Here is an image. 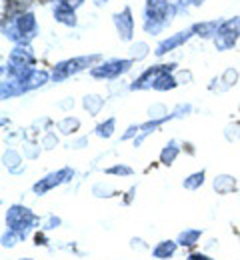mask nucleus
I'll return each mask as SVG.
<instances>
[{"instance_id":"aec40b11","label":"nucleus","mask_w":240,"mask_h":260,"mask_svg":"<svg viewBox=\"0 0 240 260\" xmlns=\"http://www.w3.org/2000/svg\"><path fill=\"white\" fill-rule=\"evenodd\" d=\"M112 128H114V118H110V120H106L104 124H100V126L96 128V134H98V136H104V138H108V136L112 134Z\"/></svg>"},{"instance_id":"5701e85b","label":"nucleus","mask_w":240,"mask_h":260,"mask_svg":"<svg viewBox=\"0 0 240 260\" xmlns=\"http://www.w3.org/2000/svg\"><path fill=\"white\" fill-rule=\"evenodd\" d=\"M184 238L188 240L186 244L190 246V244H194V240L198 238V232H196V230H194V232H186V234H182V236H180V240H184Z\"/></svg>"},{"instance_id":"f3484780","label":"nucleus","mask_w":240,"mask_h":260,"mask_svg":"<svg viewBox=\"0 0 240 260\" xmlns=\"http://www.w3.org/2000/svg\"><path fill=\"white\" fill-rule=\"evenodd\" d=\"M130 54H132V58H136V60L144 58V56L148 54V44H146V42H136V44L130 48Z\"/></svg>"},{"instance_id":"4be33fe9","label":"nucleus","mask_w":240,"mask_h":260,"mask_svg":"<svg viewBox=\"0 0 240 260\" xmlns=\"http://www.w3.org/2000/svg\"><path fill=\"white\" fill-rule=\"evenodd\" d=\"M236 78H238V72L236 70H226L224 72V80H226V86H234L236 84Z\"/></svg>"},{"instance_id":"20e7f679","label":"nucleus","mask_w":240,"mask_h":260,"mask_svg":"<svg viewBox=\"0 0 240 260\" xmlns=\"http://www.w3.org/2000/svg\"><path fill=\"white\" fill-rule=\"evenodd\" d=\"M130 66H132V60H108V62H104L102 66L92 68L90 74H92L94 78H116V76L128 72Z\"/></svg>"},{"instance_id":"f8f14e48","label":"nucleus","mask_w":240,"mask_h":260,"mask_svg":"<svg viewBox=\"0 0 240 260\" xmlns=\"http://www.w3.org/2000/svg\"><path fill=\"white\" fill-rule=\"evenodd\" d=\"M68 174V170H60L58 174H50L46 180H42V182H38L35 186L36 192H44V190H48V188H52L54 184H58L60 180H62V176H66Z\"/></svg>"},{"instance_id":"7ed1b4c3","label":"nucleus","mask_w":240,"mask_h":260,"mask_svg":"<svg viewBox=\"0 0 240 260\" xmlns=\"http://www.w3.org/2000/svg\"><path fill=\"white\" fill-rule=\"evenodd\" d=\"M98 58H100V56L94 54V56H80V58H74V60L60 62V64L54 68V78H56V80H62V78H66L70 74H74V72H78V70L90 66L92 62H96Z\"/></svg>"},{"instance_id":"a878e982","label":"nucleus","mask_w":240,"mask_h":260,"mask_svg":"<svg viewBox=\"0 0 240 260\" xmlns=\"http://www.w3.org/2000/svg\"><path fill=\"white\" fill-rule=\"evenodd\" d=\"M188 260H210V258H206V256H200V254H192Z\"/></svg>"},{"instance_id":"ddd939ff","label":"nucleus","mask_w":240,"mask_h":260,"mask_svg":"<svg viewBox=\"0 0 240 260\" xmlns=\"http://www.w3.org/2000/svg\"><path fill=\"white\" fill-rule=\"evenodd\" d=\"M178 82H176V78H172L170 72H164V74H160L158 76V80L154 82V88L156 90H168V88H174Z\"/></svg>"},{"instance_id":"bb28decb","label":"nucleus","mask_w":240,"mask_h":260,"mask_svg":"<svg viewBox=\"0 0 240 260\" xmlns=\"http://www.w3.org/2000/svg\"><path fill=\"white\" fill-rule=\"evenodd\" d=\"M94 4L100 8V6H104V4H108V0H94Z\"/></svg>"},{"instance_id":"0eeeda50","label":"nucleus","mask_w":240,"mask_h":260,"mask_svg":"<svg viewBox=\"0 0 240 260\" xmlns=\"http://www.w3.org/2000/svg\"><path fill=\"white\" fill-rule=\"evenodd\" d=\"M192 34H194L192 26H190L188 30H182V32H178V34H172L170 38L162 40V42L156 46V56H164L166 52H170V50H174V48H178V46H180V44H184Z\"/></svg>"},{"instance_id":"6e6552de","label":"nucleus","mask_w":240,"mask_h":260,"mask_svg":"<svg viewBox=\"0 0 240 260\" xmlns=\"http://www.w3.org/2000/svg\"><path fill=\"white\" fill-rule=\"evenodd\" d=\"M54 18H56V22H62V24H66V26H76L74 8H70L64 0H60V2L54 6Z\"/></svg>"},{"instance_id":"1a4fd4ad","label":"nucleus","mask_w":240,"mask_h":260,"mask_svg":"<svg viewBox=\"0 0 240 260\" xmlns=\"http://www.w3.org/2000/svg\"><path fill=\"white\" fill-rule=\"evenodd\" d=\"M10 62H12V64H22V66L32 64V62H35V54H32L30 46L18 44V46L10 52Z\"/></svg>"},{"instance_id":"412c9836","label":"nucleus","mask_w":240,"mask_h":260,"mask_svg":"<svg viewBox=\"0 0 240 260\" xmlns=\"http://www.w3.org/2000/svg\"><path fill=\"white\" fill-rule=\"evenodd\" d=\"M174 252V244H168V242H164V244H160L156 250H154V254L158 256V258H164L166 254H172Z\"/></svg>"},{"instance_id":"f03ea898","label":"nucleus","mask_w":240,"mask_h":260,"mask_svg":"<svg viewBox=\"0 0 240 260\" xmlns=\"http://www.w3.org/2000/svg\"><path fill=\"white\" fill-rule=\"evenodd\" d=\"M240 38V16H234L230 20H224L214 36V44L218 50H228L236 44Z\"/></svg>"},{"instance_id":"9d476101","label":"nucleus","mask_w":240,"mask_h":260,"mask_svg":"<svg viewBox=\"0 0 240 260\" xmlns=\"http://www.w3.org/2000/svg\"><path fill=\"white\" fill-rule=\"evenodd\" d=\"M16 26H18V30L20 32H24L28 38H32L36 32V18L35 14H30V12H24V14H20L18 18H16V22H14Z\"/></svg>"},{"instance_id":"9b49d317","label":"nucleus","mask_w":240,"mask_h":260,"mask_svg":"<svg viewBox=\"0 0 240 260\" xmlns=\"http://www.w3.org/2000/svg\"><path fill=\"white\" fill-rule=\"evenodd\" d=\"M220 24H222V20L198 22V24L192 26V30H194V34H198V36H202V38H210V36H216L218 28H220Z\"/></svg>"},{"instance_id":"cd10ccee","label":"nucleus","mask_w":240,"mask_h":260,"mask_svg":"<svg viewBox=\"0 0 240 260\" xmlns=\"http://www.w3.org/2000/svg\"><path fill=\"white\" fill-rule=\"evenodd\" d=\"M202 2H204V0H192V4H194V6H200Z\"/></svg>"},{"instance_id":"2eb2a0df","label":"nucleus","mask_w":240,"mask_h":260,"mask_svg":"<svg viewBox=\"0 0 240 260\" xmlns=\"http://www.w3.org/2000/svg\"><path fill=\"white\" fill-rule=\"evenodd\" d=\"M104 100L100 96H96V94H90V96L84 98V108L90 112V114H98V110L102 108Z\"/></svg>"},{"instance_id":"39448f33","label":"nucleus","mask_w":240,"mask_h":260,"mask_svg":"<svg viewBox=\"0 0 240 260\" xmlns=\"http://www.w3.org/2000/svg\"><path fill=\"white\" fill-rule=\"evenodd\" d=\"M114 26L118 30V36L120 40H130L132 34H134V18H132V10L126 6L122 12L114 14Z\"/></svg>"},{"instance_id":"a211bd4d","label":"nucleus","mask_w":240,"mask_h":260,"mask_svg":"<svg viewBox=\"0 0 240 260\" xmlns=\"http://www.w3.org/2000/svg\"><path fill=\"white\" fill-rule=\"evenodd\" d=\"M78 124H80V122H78L76 118H64V120L58 122V128L62 130L64 134H70V132H74V130L78 128Z\"/></svg>"},{"instance_id":"f257e3e1","label":"nucleus","mask_w":240,"mask_h":260,"mask_svg":"<svg viewBox=\"0 0 240 260\" xmlns=\"http://www.w3.org/2000/svg\"><path fill=\"white\" fill-rule=\"evenodd\" d=\"M176 14L174 4L168 0H146L144 6V30L148 34L162 32Z\"/></svg>"},{"instance_id":"393cba45","label":"nucleus","mask_w":240,"mask_h":260,"mask_svg":"<svg viewBox=\"0 0 240 260\" xmlns=\"http://www.w3.org/2000/svg\"><path fill=\"white\" fill-rule=\"evenodd\" d=\"M64 2L68 4L70 8H78V6H80V4L84 2V0H64Z\"/></svg>"},{"instance_id":"423d86ee","label":"nucleus","mask_w":240,"mask_h":260,"mask_svg":"<svg viewBox=\"0 0 240 260\" xmlns=\"http://www.w3.org/2000/svg\"><path fill=\"white\" fill-rule=\"evenodd\" d=\"M174 66L176 64H160V66H152V68H148V70L138 78L136 82L132 84V88L136 90V88H148V86H154V82L158 80V76H160V74H164V72H170Z\"/></svg>"},{"instance_id":"dca6fc26","label":"nucleus","mask_w":240,"mask_h":260,"mask_svg":"<svg viewBox=\"0 0 240 260\" xmlns=\"http://www.w3.org/2000/svg\"><path fill=\"white\" fill-rule=\"evenodd\" d=\"M176 154H178V148H176V144L174 142H170L164 150H162V154H160V160L164 164H172V160L176 158Z\"/></svg>"},{"instance_id":"b1692460","label":"nucleus","mask_w":240,"mask_h":260,"mask_svg":"<svg viewBox=\"0 0 240 260\" xmlns=\"http://www.w3.org/2000/svg\"><path fill=\"white\" fill-rule=\"evenodd\" d=\"M110 174H130V168L126 166H114V168H108Z\"/></svg>"},{"instance_id":"6ab92c4d","label":"nucleus","mask_w":240,"mask_h":260,"mask_svg":"<svg viewBox=\"0 0 240 260\" xmlns=\"http://www.w3.org/2000/svg\"><path fill=\"white\" fill-rule=\"evenodd\" d=\"M204 182V172H196V174H192L188 180H184V186L186 188H196V186H200Z\"/></svg>"},{"instance_id":"4468645a","label":"nucleus","mask_w":240,"mask_h":260,"mask_svg":"<svg viewBox=\"0 0 240 260\" xmlns=\"http://www.w3.org/2000/svg\"><path fill=\"white\" fill-rule=\"evenodd\" d=\"M214 188L218 190V192H222V194H226V192H230L232 188H234V180L230 178V176H218L216 180H214Z\"/></svg>"}]
</instances>
